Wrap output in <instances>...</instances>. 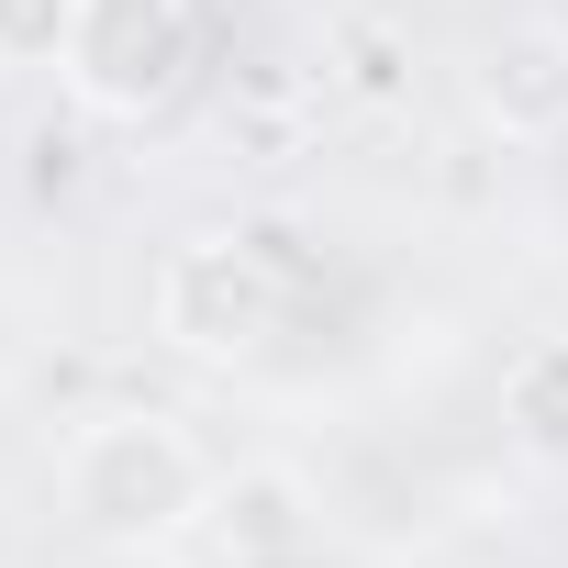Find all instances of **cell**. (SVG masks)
<instances>
[{"mask_svg":"<svg viewBox=\"0 0 568 568\" xmlns=\"http://www.w3.org/2000/svg\"><path fill=\"white\" fill-rule=\"evenodd\" d=\"M57 501L90 546H168L212 513V457L179 413H90L57 457Z\"/></svg>","mask_w":568,"mask_h":568,"instance_id":"1","label":"cell"},{"mask_svg":"<svg viewBox=\"0 0 568 568\" xmlns=\"http://www.w3.org/2000/svg\"><path fill=\"white\" fill-rule=\"evenodd\" d=\"M156 335L179 357H212V368L256 357L278 335V267H267V245H245V234H179L156 256Z\"/></svg>","mask_w":568,"mask_h":568,"instance_id":"2","label":"cell"},{"mask_svg":"<svg viewBox=\"0 0 568 568\" xmlns=\"http://www.w3.org/2000/svg\"><path fill=\"white\" fill-rule=\"evenodd\" d=\"M90 112L145 123L190 79V0H79V45L57 68Z\"/></svg>","mask_w":568,"mask_h":568,"instance_id":"3","label":"cell"},{"mask_svg":"<svg viewBox=\"0 0 568 568\" xmlns=\"http://www.w3.org/2000/svg\"><path fill=\"white\" fill-rule=\"evenodd\" d=\"M501 435H513V457L568 479V335H535L501 368Z\"/></svg>","mask_w":568,"mask_h":568,"instance_id":"4","label":"cell"},{"mask_svg":"<svg viewBox=\"0 0 568 568\" xmlns=\"http://www.w3.org/2000/svg\"><path fill=\"white\" fill-rule=\"evenodd\" d=\"M79 45V0H0V68H68Z\"/></svg>","mask_w":568,"mask_h":568,"instance_id":"5","label":"cell"}]
</instances>
